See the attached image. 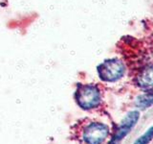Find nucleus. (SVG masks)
<instances>
[{"instance_id":"nucleus-1","label":"nucleus","mask_w":153,"mask_h":144,"mask_svg":"<svg viewBox=\"0 0 153 144\" xmlns=\"http://www.w3.org/2000/svg\"><path fill=\"white\" fill-rule=\"evenodd\" d=\"M76 100L79 107L84 110H90L99 106L100 102V90L94 85L79 86L76 91Z\"/></svg>"},{"instance_id":"nucleus-2","label":"nucleus","mask_w":153,"mask_h":144,"mask_svg":"<svg viewBox=\"0 0 153 144\" xmlns=\"http://www.w3.org/2000/svg\"><path fill=\"white\" fill-rule=\"evenodd\" d=\"M98 73L102 80L105 82H114L123 77L124 65L117 59L107 60L98 66Z\"/></svg>"},{"instance_id":"nucleus-3","label":"nucleus","mask_w":153,"mask_h":144,"mask_svg":"<svg viewBox=\"0 0 153 144\" xmlns=\"http://www.w3.org/2000/svg\"><path fill=\"white\" fill-rule=\"evenodd\" d=\"M109 134L106 125L99 122L90 123L83 131V140L87 144H102Z\"/></svg>"},{"instance_id":"nucleus-4","label":"nucleus","mask_w":153,"mask_h":144,"mask_svg":"<svg viewBox=\"0 0 153 144\" xmlns=\"http://www.w3.org/2000/svg\"><path fill=\"white\" fill-rule=\"evenodd\" d=\"M139 117H140V114H139V112H137V110H133V112H129L126 116L124 117L121 125H120V127L118 128L111 143L116 144L118 141H120L122 138L126 136V134L130 132V130L136 125L137 121L139 120Z\"/></svg>"},{"instance_id":"nucleus-5","label":"nucleus","mask_w":153,"mask_h":144,"mask_svg":"<svg viewBox=\"0 0 153 144\" xmlns=\"http://www.w3.org/2000/svg\"><path fill=\"white\" fill-rule=\"evenodd\" d=\"M136 83L141 88H153V65H147L138 72L136 76Z\"/></svg>"},{"instance_id":"nucleus-6","label":"nucleus","mask_w":153,"mask_h":144,"mask_svg":"<svg viewBox=\"0 0 153 144\" xmlns=\"http://www.w3.org/2000/svg\"><path fill=\"white\" fill-rule=\"evenodd\" d=\"M153 104V92L139 95L136 99V106L141 109H146Z\"/></svg>"},{"instance_id":"nucleus-7","label":"nucleus","mask_w":153,"mask_h":144,"mask_svg":"<svg viewBox=\"0 0 153 144\" xmlns=\"http://www.w3.org/2000/svg\"><path fill=\"white\" fill-rule=\"evenodd\" d=\"M152 138H153V127L148 129L146 133H145L143 136L139 137L137 140L134 142V144H148L151 141Z\"/></svg>"}]
</instances>
